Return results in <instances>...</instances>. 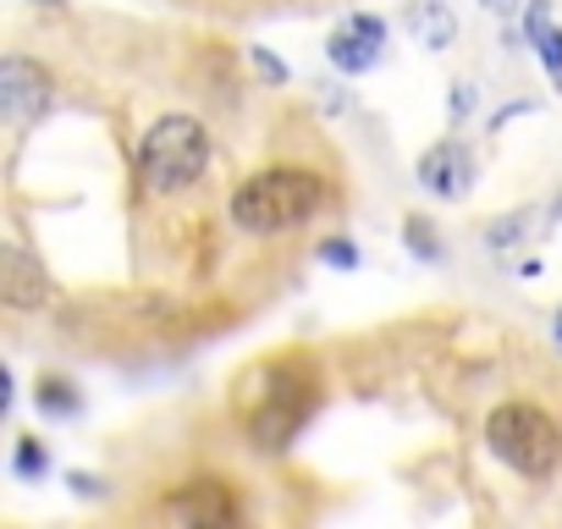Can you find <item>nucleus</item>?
<instances>
[{"mask_svg":"<svg viewBox=\"0 0 562 529\" xmlns=\"http://www.w3.org/2000/svg\"><path fill=\"white\" fill-rule=\"evenodd\" d=\"M524 29H529V45H535V56L546 61L551 83L562 89V29L551 23V12H546V0H529V18H524Z\"/></svg>","mask_w":562,"mask_h":529,"instance_id":"9d476101","label":"nucleus"},{"mask_svg":"<svg viewBox=\"0 0 562 529\" xmlns=\"http://www.w3.org/2000/svg\"><path fill=\"white\" fill-rule=\"evenodd\" d=\"M551 331H557V342H562V309H557V326H551Z\"/></svg>","mask_w":562,"mask_h":529,"instance_id":"a211bd4d","label":"nucleus"},{"mask_svg":"<svg viewBox=\"0 0 562 529\" xmlns=\"http://www.w3.org/2000/svg\"><path fill=\"white\" fill-rule=\"evenodd\" d=\"M171 518H182V524H232L237 518L232 485L226 480H193L188 491L171 496Z\"/></svg>","mask_w":562,"mask_h":529,"instance_id":"1a4fd4ad","label":"nucleus"},{"mask_svg":"<svg viewBox=\"0 0 562 529\" xmlns=\"http://www.w3.org/2000/svg\"><path fill=\"white\" fill-rule=\"evenodd\" d=\"M45 105H50V72L45 67H34L23 56L0 61V111H7V122L23 127V122L45 116Z\"/></svg>","mask_w":562,"mask_h":529,"instance_id":"39448f33","label":"nucleus"},{"mask_svg":"<svg viewBox=\"0 0 562 529\" xmlns=\"http://www.w3.org/2000/svg\"><path fill=\"white\" fill-rule=\"evenodd\" d=\"M40 408L72 414V408H78V403H72V386H67V381H40Z\"/></svg>","mask_w":562,"mask_h":529,"instance_id":"f8f14e48","label":"nucleus"},{"mask_svg":"<svg viewBox=\"0 0 562 529\" xmlns=\"http://www.w3.org/2000/svg\"><path fill=\"white\" fill-rule=\"evenodd\" d=\"M485 7H491V12H513V0H485Z\"/></svg>","mask_w":562,"mask_h":529,"instance_id":"f3484780","label":"nucleus"},{"mask_svg":"<svg viewBox=\"0 0 562 529\" xmlns=\"http://www.w3.org/2000/svg\"><path fill=\"white\" fill-rule=\"evenodd\" d=\"M326 204V182L304 166H276V171H259L248 177L237 193H232V221L243 232H293L304 226L315 210Z\"/></svg>","mask_w":562,"mask_h":529,"instance_id":"f257e3e1","label":"nucleus"},{"mask_svg":"<svg viewBox=\"0 0 562 529\" xmlns=\"http://www.w3.org/2000/svg\"><path fill=\"white\" fill-rule=\"evenodd\" d=\"M254 67H259V72H265L270 83H288V67H281V61H276L270 50H254Z\"/></svg>","mask_w":562,"mask_h":529,"instance_id":"2eb2a0df","label":"nucleus"},{"mask_svg":"<svg viewBox=\"0 0 562 529\" xmlns=\"http://www.w3.org/2000/svg\"><path fill=\"white\" fill-rule=\"evenodd\" d=\"M474 182V155L458 144V138H441L436 149H425L419 160V188L436 193V199H463Z\"/></svg>","mask_w":562,"mask_h":529,"instance_id":"6e6552de","label":"nucleus"},{"mask_svg":"<svg viewBox=\"0 0 562 529\" xmlns=\"http://www.w3.org/2000/svg\"><path fill=\"white\" fill-rule=\"evenodd\" d=\"M485 441H491V452H496L513 474H524V480H546V474L562 463V430H557V419L540 414L535 403H502V408L491 414V425H485Z\"/></svg>","mask_w":562,"mask_h":529,"instance_id":"f03ea898","label":"nucleus"},{"mask_svg":"<svg viewBox=\"0 0 562 529\" xmlns=\"http://www.w3.org/2000/svg\"><path fill=\"white\" fill-rule=\"evenodd\" d=\"M408 34H414L425 50H447V45H452V34H458V23H452V12L441 7V0H414V12H408Z\"/></svg>","mask_w":562,"mask_h":529,"instance_id":"9b49d317","label":"nucleus"},{"mask_svg":"<svg viewBox=\"0 0 562 529\" xmlns=\"http://www.w3.org/2000/svg\"><path fill=\"white\" fill-rule=\"evenodd\" d=\"M45 469H50L45 447H40V441H23V447H18V474H45Z\"/></svg>","mask_w":562,"mask_h":529,"instance_id":"4468645a","label":"nucleus"},{"mask_svg":"<svg viewBox=\"0 0 562 529\" xmlns=\"http://www.w3.org/2000/svg\"><path fill=\"white\" fill-rule=\"evenodd\" d=\"M408 243H414V248H419L425 259H436V254H441V248L430 243V232H425V221H414V226H408Z\"/></svg>","mask_w":562,"mask_h":529,"instance_id":"dca6fc26","label":"nucleus"},{"mask_svg":"<svg viewBox=\"0 0 562 529\" xmlns=\"http://www.w3.org/2000/svg\"><path fill=\"white\" fill-rule=\"evenodd\" d=\"M321 259L337 264V271H353V264H359V248H353L348 237H331V243H321Z\"/></svg>","mask_w":562,"mask_h":529,"instance_id":"ddd939ff","label":"nucleus"},{"mask_svg":"<svg viewBox=\"0 0 562 529\" xmlns=\"http://www.w3.org/2000/svg\"><path fill=\"white\" fill-rule=\"evenodd\" d=\"M45 7H61V0H45Z\"/></svg>","mask_w":562,"mask_h":529,"instance_id":"6ab92c4d","label":"nucleus"},{"mask_svg":"<svg viewBox=\"0 0 562 529\" xmlns=\"http://www.w3.org/2000/svg\"><path fill=\"white\" fill-rule=\"evenodd\" d=\"M310 414H315V381L293 364H281L265 375V397H254V408H248V436H254V447L281 452L304 430Z\"/></svg>","mask_w":562,"mask_h":529,"instance_id":"20e7f679","label":"nucleus"},{"mask_svg":"<svg viewBox=\"0 0 562 529\" xmlns=\"http://www.w3.org/2000/svg\"><path fill=\"white\" fill-rule=\"evenodd\" d=\"M381 50H386V23L381 18H348L331 40H326V56H331V67L337 72H370L375 61H381Z\"/></svg>","mask_w":562,"mask_h":529,"instance_id":"423d86ee","label":"nucleus"},{"mask_svg":"<svg viewBox=\"0 0 562 529\" xmlns=\"http://www.w3.org/2000/svg\"><path fill=\"white\" fill-rule=\"evenodd\" d=\"M0 299H7V309H18V315L45 309L50 304L45 264H34L23 248H0Z\"/></svg>","mask_w":562,"mask_h":529,"instance_id":"0eeeda50","label":"nucleus"},{"mask_svg":"<svg viewBox=\"0 0 562 529\" xmlns=\"http://www.w3.org/2000/svg\"><path fill=\"white\" fill-rule=\"evenodd\" d=\"M204 160H210V133L193 116H160L138 144V182L149 193H177L204 171Z\"/></svg>","mask_w":562,"mask_h":529,"instance_id":"7ed1b4c3","label":"nucleus"}]
</instances>
